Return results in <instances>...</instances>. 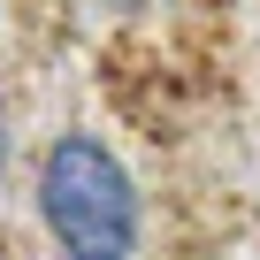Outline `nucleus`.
<instances>
[{
	"label": "nucleus",
	"mask_w": 260,
	"mask_h": 260,
	"mask_svg": "<svg viewBox=\"0 0 260 260\" xmlns=\"http://www.w3.org/2000/svg\"><path fill=\"white\" fill-rule=\"evenodd\" d=\"M39 222L61 260H138L146 207L100 130H61L39 161Z\"/></svg>",
	"instance_id": "f257e3e1"
},
{
	"label": "nucleus",
	"mask_w": 260,
	"mask_h": 260,
	"mask_svg": "<svg viewBox=\"0 0 260 260\" xmlns=\"http://www.w3.org/2000/svg\"><path fill=\"white\" fill-rule=\"evenodd\" d=\"M107 8H146V0H107Z\"/></svg>",
	"instance_id": "7ed1b4c3"
},
{
	"label": "nucleus",
	"mask_w": 260,
	"mask_h": 260,
	"mask_svg": "<svg viewBox=\"0 0 260 260\" xmlns=\"http://www.w3.org/2000/svg\"><path fill=\"white\" fill-rule=\"evenodd\" d=\"M0 169H8V107H0Z\"/></svg>",
	"instance_id": "f03ea898"
}]
</instances>
